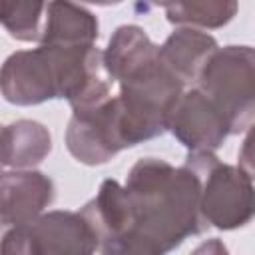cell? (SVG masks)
<instances>
[{"label": "cell", "instance_id": "cell-14", "mask_svg": "<svg viewBox=\"0 0 255 255\" xmlns=\"http://www.w3.org/2000/svg\"><path fill=\"white\" fill-rule=\"evenodd\" d=\"M239 167L255 181V124L249 126V131L239 149Z\"/></svg>", "mask_w": 255, "mask_h": 255}, {"label": "cell", "instance_id": "cell-4", "mask_svg": "<svg viewBox=\"0 0 255 255\" xmlns=\"http://www.w3.org/2000/svg\"><path fill=\"white\" fill-rule=\"evenodd\" d=\"M197 88L225 118L231 133L249 128L255 118V48H217L205 62Z\"/></svg>", "mask_w": 255, "mask_h": 255}, {"label": "cell", "instance_id": "cell-7", "mask_svg": "<svg viewBox=\"0 0 255 255\" xmlns=\"http://www.w3.org/2000/svg\"><path fill=\"white\" fill-rule=\"evenodd\" d=\"M167 129L191 151H213L231 135L225 118L199 88L177 98L167 116Z\"/></svg>", "mask_w": 255, "mask_h": 255}, {"label": "cell", "instance_id": "cell-13", "mask_svg": "<svg viewBox=\"0 0 255 255\" xmlns=\"http://www.w3.org/2000/svg\"><path fill=\"white\" fill-rule=\"evenodd\" d=\"M2 26L6 32L22 42L42 40L44 34V12L48 10L46 0H0Z\"/></svg>", "mask_w": 255, "mask_h": 255}, {"label": "cell", "instance_id": "cell-8", "mask_svg": "<svg viewBox=\"0 0 255 255\" xmlns=\"http://www.w3.org/2000/svg\"><path fill=\"white\" fill-rule=\"evenodd\" d=\"M54 199V183L40 171L16 169L2 175V223L24 225Z\"/></svg>", "mask_w": 255, "mask_h": 255}, {"label": "cell", "instance_id": "cell-6", "mask_svg": "<svg viewBox=\"0 0 255 255\" xmlns=\"http://www.w3.org/2000/svg\"><path fill=\"white\" fill-rule=\"evenodd\" d=\"M6 253H92L100 239L80 211H52L12 227L2 241Z\"/></svg>", "mask_w": 255, "mask_h": 255}, {"label": "cell", "instance_id": "cell-5", "mask_svg": "<svg viewBox=\"0 0 255 255\" xmlns=\"http://www.w3.org/2000/svg\"><path fill=\"white\" fill-rule=\"evenodd\" d=\"M185 163L201 181V215L217 229H237L255 217L253 179L213 151H191Z\"/></svg>", "mask_w": 255, "mask_h": 255}, {"label": "cell", "instance_id": "cell-2", "mask_svg": "<svg viewBox=\"0 0 255 255\" xmlns=\"http://www.w3.org/2000/svg\"><path fill=\"white\" fill-rule=\"evenodd\" d=\"M112 82L104 52L94 44H40L34 50L12 54L2 68V94L16 106L66 98L72 110H80L112 98Z\"/></svg>", "mask_w": 255, "mask_h": 255}, {"label": "cell", "instance_id": "cell-15", "mask_svg": "<svg viewBox=\"0 0 255 255\" xmlns=\"http://www.w3.org/2000/svg\"><path fill=\"white\" fill-rule=\"evenodd\" d=\"M82 2H90V4H98V6H112V4H120L122 0H82Z\"/></svg>", "mask_w": 255, "mask_h": 255}, {"label": "cell", "instance_id": "cell-12", "mask_svg": "<svg viewBox=\"0 0 255 255\" xmlns=\"http://www.w3.org/2000/svg\"><path fill=\"white\" fill-rule=\"evenodd\" d=\"M165 8L167 20L191 28H221L237 12V0H147Z\"/></svg>", "mask_w": 255, "mask_h": 255}, {"label": "cell", "instance_id": "cell-10", "mask_svg": "<svg viewBox=\"0 0 255 255\" xmlns=\"http://www.w3.org/2000/svg\"><path fill=\"white\" fill-rule=\"evenodd\" d=\"M98 38V20L92 12L72 0H52L46 10L40 44L88 46Z\"/></svg>", "mask_w": 255, "mask_h": 255}, {"label": "cell", "instance_id": "cell-1", "mask_svg": "<svg viewBox=\"0 0 255 255\" xmlns=\"http://www.w3.org/2000/svg\"><path fill=\"white\" fill-rule=\"evenodd\" d=\"M82 213L104 253L157 255L209 227L201 215L199 175L187 163L173 167L157 157L139 159L126 185L106 179Z\"/></svg>", "mask_w": 255, "mask_h": 255}, {"label": "cell", "instance_id": "cell-9", "mask_svg": "<svg viewBox=\"0 0 255 255\" xmlns=\"http://www.w3.org/2000/svg\"><path fill=\"white\" fill-rule=\"evenodd\" d=\"M217 48L219 46L213 36L189 26L175 30L159 46V56L163 64L183 84H187V82H197L205 62Z\"/></svg>", "mask_w": 255, "mask_h": 255}, {"label": "cell", "instance_id": "cell-3", "mask_svg": "<svg viewBox=\"0 0 255 255\" xmlns=\"http://www.w3.org/2000/svg\"><path fill=\"white\" fill-rule=\"evenodd\" d=\"M112 80L120 82V104L137 141L167 129V116L183 94V82L163 64L159 46L133 24L120 26L104 52Z\"/></svg>", "mask_w": 255, "mask_h": 255}, {"label": "cell", "instance_id": "cell-11", "mask_svg": "<svg viewBox=\"0 0 255 255\" xmlns=\"http://www.w3.org/2000/svg\"><path fill=\"white\" fill-rule=\"evenodd\" d=\"M52 149L50 131L32 120H20L2 131V163L6 167L28 169L38 165Z\"/></svg>", "mask_w": 255, "mask_h": 255}]
</instances>
